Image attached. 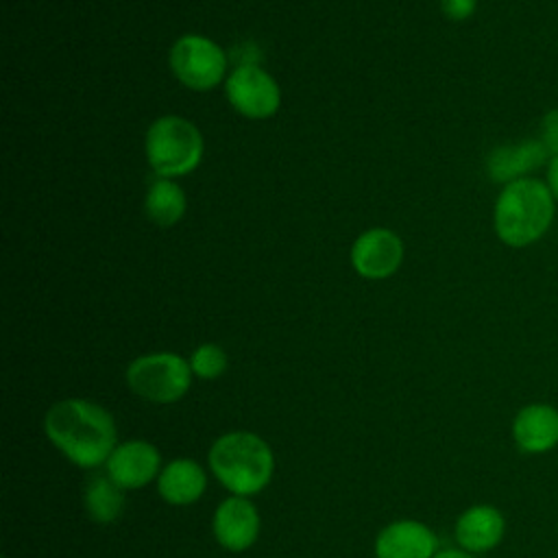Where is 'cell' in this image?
Instances as JSON below:
<instances>
[{"label":"cell","instance_id":"9a60e30c","mask_svg":"<svg viewBox=\"0 0 558 558\" xmlns=\"http://www.w3.org/2000/svg\"><path fill=\"white\" fill-rule=\"evenodd\" d=\"M547 157L549 155L538 140H523L519 144L497 146L486 159V172L493 181L506 185L543 166Z\"/></svg>","mask_w":558,"mask_h":558},{"label":"cell","instance_id":"52a82bcc","mask_svg":"<svg viewBox=\"0 0 558 558\" xmlns=\"http://www.w3.org/2000/svg\"><path fill=\"white\" fill-rule=\"evenodd\" d=\"M231 107L251 120H266L277 113L281 105V89L277 81L255 63L238 65L225 85Z\"/></svg>","mask_w":558,"mask_h":558},{"label":"cell","instance_id":"30bf717a","mask_svg":"<svg viewBox=\"0 0 558 558\" xmlns=\"http://www.w3.org/2000/svg\"><path fill=\"white\" fill-rule=\"evenodd\" d=\"M211 527L220 547L229 551H244L257 541L262 519L248 497L231 495L218 504Z\"/></svg>","mask_w":558,"mask_h":558},{"label":"cell","instance_id":"e0dca14e","mask_svg":"<svg viewBox=\"0 0 558 558\" xmlns=\"http://www.w3.org/2000/svg\"><path fill=\"white\" fill-rule=\"evenodd\" d=\"M185 194L172 179H155L146 192L144 209L150 222L159 227L177 225L185 214Z\"/></svg>","mask_w":558,"mask_h":558},{"label":"cell","instance_id":"44dd1931","mask_svg":"<svg viewBox=\"0 0 558 558\" xmlns=\"http://www.w3.org/2000/svg\"><path fill=\"white\" fill-rule=\"evenodd\" d=\"M547 185L558 203V157H551V161L547 166Z\"/></svg>","mask_w":558,"mask_h":558},{"label":"cell","instance_id":"9c48e42d","mask_svg":"<svg viewBox=\"0 0 558 558\" xmlns=\"http://www.w3.org/2000/svg\"><path fill=\"white\" fill-rule=\"evenodd\" d=\"M107 475L122 488L135 490L150 484L161 473L159 449L148 440L120 442L105 462Z\"/></svg>","mask_w":558,"mask_h":558},{"label":"cell","instance_id":"8992f818","mask_svg":"<svg viewBox=\"0 0 558 558\" xmlns=\"http://www.w3.org/2000/svg\"><path fill=\"white\" fill-rule=\"evenodd\" d=\"M168 61L177 81L194 92L216 87L227 72L225 50L203 35L179 37L170 48Z\"/></svg>","mask_w":558,"mask_h":558},{"label":"cell","instance_id":"8fae6325","mask_svg":"<svg viewBox=\"0 0 558 558\" xmlns=\"http://www.w3.org/2000/svg\"><path fill=\"white\" fill-rule=\"evenodd\" d=\"M436 551V534L414 519L392 521L375 538L377 558H434Z\"/></svg>","mask_w":558,"mask_h":558},{"label":"cell","instance_id":"7a4b0ae2","mask_svg":"<svg viewBox=\"0 0 558 558\" xmlns=\"http://www.w3.org/2000/svg\"><path fill=\"white\" fill-rule=\"evenodd\" d=\"M556 198L541 179L523 177L501 187L493 225L497 238L512 248H523L538 242L551 227Z\"/></svg>","mask_w":558,"mask_h":558},{"label":"cell","instance_id":"ffe728a7","mask_svg":"<svg viewBox=\"0 0 558 558\" xmlns=\"http://www.w3.org/2000/svg\"><path fill=\"white\" fill-rule=\"evenodd\" d=\"M477 0H440V11L451 22H462L475 13Z\"/></svg>","mask_w":558,"mask_h":558},{"label":"cell","instance_id":"277c9868","mask_svg":"<svg viewBox=\"0 0 558 558\" xmlns=\"http://www.w3.org/2000/svg\"><path fill=\"white\" fill-rule=\"evenodd\" d=\"M146 159L163 179L183 177L203 159V135L181 116H161L146 131Z\"/></svg>","mask_w":558,"mask_h":558},{"label":"cell","instance_id":"5bb4252c","mask_svg":"<svg viewBox=\"0 0 558 558\" xmlns=\"http://www.w3.org/2000/svg\"><path fill=\"white\" fill-rule=\"evenodd\" d=\"M207 488L205 469L190 460L177 458L168 462L157 477V493L170 506H190L203 497Z\"/></svg>","mask_w":558,"mask_h":558},{"label":"cell","instance_id":"6da1fadb","mask_svg":"<svg viewBox=\"0 0 558 558\" xmlns=\"http://www.w3.org/2000/svg\"><path fill=\"white\" fill-rule=\"evenodd\" d=\"M46 438L76 466L96 469L118 447V429L109 410L89 399L54 401L44 414Z\"/></svg>","mask_w":558,"mask_h":558},{"label":"cell","instance_id":"7402d4cb","mask_svg":"<svg viewBox=\"0 0 558 558\" xmlns=\"http://www.w3.org/2000/svg\"><path fill=\"white\" fill-rule=\"evenodd\" d=\"M434 558H475V556L464 549H440V551H436Z\"/></svg>","mask_w":558,"mask_h":558},{"label":"cell","instance_id":"d6986e66","mask_svg":"<svg viewBox=\"0 0 558 558\" xmlns=\"http://www.w3.org/2000/svg\"><path fill=\"white\" fill-rule=\"evenodd\" d=\"M538 142L549 157H558V109H549L538 124Z\"/></svg>","mask_w":558,"mask_h":558},{"label":"cell","instance_id":"ba28073f","mask_svg":"<svg viewBox=\"0 0 558 558\" xmlns=\"http://www.w3.org/2000/svg\"><path fill=\"white\" fill-rule=\"evenodd\" d=\"M403 262L401 238L384 227L360 233L351 246V264L360 277L386 279L392 277Z\"/></svg>","mask_w":558,"mask_h":558},{"label":"cell","instance_id":"7c38bea8","mask_svg":"<svg viewBox=\"0 0 558 558\" xmlns=\"http://www.w3.org/2000/svg\"><path fill=\"white\" fill-rule=\"evenodd\" d=\"M453 534L460 549L469 554H484L501 543L506 534V519L495 506L475 504L458 517Z\"/></svg>","mask_w":558,"mask_h":558},{"label":"cell","instance_id":"ac0fdd59","mask_svg":"<svg viewBox=\"0 0 558 558\" xmlns=\"http://www.w3.org/2000/svg\"><path fill=\"white\" fill-rule=\"evenodd\" d=\"M227 353L214 342L198 344L190 355V368L201 379H216L227 371Z\"/></svg>","mask_w":558,"mask_h":558},{"label":"cell","instance_id":"3957f363","mask_svg":"<svg viewBox=\"0 0 558 558\" xmlns=\"http://www.w3.org/2000/svg\"><path fill=\"white\" fill-rule=\"evenodd\" d=\"M209 471L231 493L251 497L272 480L275 456L270 445L253 432H227L214 440L207 453Z\"/></svg>","mask_w":558,"mask_h":558},{"label":"cell","instance_id":"5b68a950","mask_svg":"<svg viewBox=\"0 0 558 558\" xmlns=\"http://www.w3.org/2000/svg\"><path fill=\"white\" fill-rule=\"evenodd\" d=\"M192 375L190 360L170 351L140 355L126 366L129 388L137 397L161 405L185 397L192 386Z\"/></svg>","mask_w":558,"mask_h":558},{"label":"cell","instance_id":"2e32d148","mask_svg":"<svg viewBox=\"0 0 558 558\" xmlns=\"http://www.w3.org/2000/svg\"><path fill=\"white\" fill-rule=\"evenodd\" d=\"M83 508L94 523H113L124 510V490L109 475H94L85 484Z\"/></svg>","mask_w":558,"mask_h":558},{"label":"cell","instance_id":"4fadbf2b","mask_svg":"<svg viewBox=\"0 0 558 558\" xmlns=\"http://www.w3.org/2000/svg\"><path fill=\"white\" fill-rule=\"evenodd\" d=\"M514 445L523 453H545L558 445V410L549 403L523 405L512 421Z\"/></svg>","mask_w":558,"mask_h":558}]
</instances>
